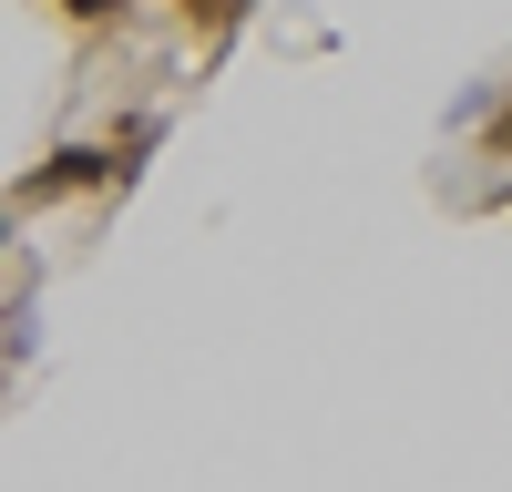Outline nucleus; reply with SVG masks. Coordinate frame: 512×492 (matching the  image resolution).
Listing matches in <instances>:
<instances>
[{
  "label": "nucleus",
  "instance_id": "1",
  "mask_svg": "<svg viewBox=\"0 0 512 492\" xmlns=\"http://www.w3.org/2000/svg\"><path fill=\"white\" fill-rule=\"evenodd\" d=\"M82 185H113V154H93V144H62L52 164H31V175L11 185V216H21V205H62V195H82Z\"/></svg>",
  "mask_w": 512,
  "mask_h": 492
},
{
  "label": "nucleus",
  "instance_id": "2",
  "mask_svg": "<svg viewBox=\"0 0 512 492\" xmlns=\"http://www.w3.org/2000/svg\"><path fill=\"white\" fill-rule=\"evenodd\" d=\"M62 11H72V21H113L123 0H62Z\"/></svg>",
  "mask_w": 512,
  "mask_h": 492
},
{
  "label": "nucleus",
  "instance_id": "3",
  "mask_svg": "<svg viewBox=\"0 0 512 492\" xmlns=\"http://www.w3.org/2000/svg\"><path fill=\"white\" fill-rule=\"evenodd\" d=\"M492 144H502V154H512V113H502V123H492Z\"/></svg>",
  "mask_w": 512,
  "mask_h": 492
},
{
  "label": "nucleus",
  "instance_id": "4",
  "mask_svg": "<svg viewBox=\"0 0 512 492\" xmlns=\"http://www.w3.org/2000/svg\"><path fill=\"white\" fill-rule=\"evenodd\" d=\"M195 11H246V0H195Z\"/></svg>",
  "mask_w": 512,
  "mask_h": 492
},
{
  "label": "nucleus",
  "instance_id": "5",
  "mask_svg": "<svg viewBox=\"0 0 512 492\" xmlns=\"http://www.w3.org/2000/svg\"><path fill=\"white\" fill-rule=\"evenodd\" d=\"M0 226H11V205H0Z\"/></svg>",
  "mask_w": 512,
  "mask_h": 492
}]
</instances>
